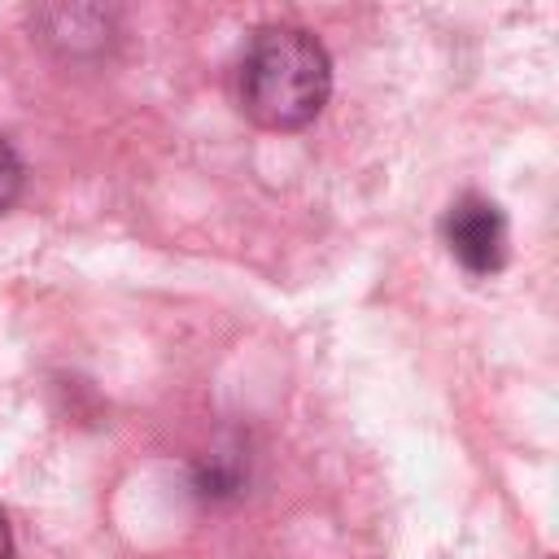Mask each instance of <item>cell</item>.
<instances>
[{
  "label": "cell",
  "instance_id": "7a4b0ae2",
  "mask_svg": "<svg viewBox=\"0 0 559 559\" xmlns=\"http://www.w3.org/2000/svg\"><path fill=\"white\" fill-rule=\"evenodd\" d=\"M445 245H450L454 262L467 275L502 271V262H507V218H502V210L480 192L459 197L445 214Z\"/></svg>",
  "mask_w": 559,
  "mask_h": 559
},
{
  "label": "cell",
  "instance_id": "6da1fadb",
  "mask_svg": "<svg viewBox=\"0 0 559 559\" xmlns=\"http://www.w3.org/2000/svg\"><path fill=\"white\" fill-rule=\"evenodd\" d=\"M332 92L328 48L301 26H266L240 57V109L266 131H301Z\"/></svg>",
  "mask_w": 559,
  "mask_h": 559
},
{
  "label": "cell",
  "instance_id": "5b68a950",
  "mask_svg": "<svg viewBox=\"0 0 559 559\" xmlns=\"http://www.w3.org/2000/svg\"><path fill=\"white\" fill-rule=\"evenodd\" d=\"M0 559H13V528L4 520V511H0Z\"/></svg>",
  "mask_w": 559,
  "mask_h": 559
},
{
  "label": "cell",
  "instance_id": "277c9868",
  "mask_svg": "<svg viewBox=\"0 0 559 559\" xmlns=\"http://www.w3.org/2000/svg\"><path fill=\"white\" fill-rule=\"evenodd\" d=\"M17 192H22V157H17L13 144L0 135V214L17 201Z\"/></svg>",
  "mask_w": 559,
  "mask_h": 559
},
{
  "label": "cell",
  "instance_id": "3957f363",
  "mask_svg": "<svg viewBox=\"0 0 559 559\" xmlns=\"http://www.w3.org/2000/svg\"><path fill=\"white\" fill-rule=\"evenodd\" d=\"M192 489L205 502H227L245 493V459L236 450H214L192 467Z\"/></svg>",
  "mask_w": 559,
  "mask_h": 559
}]
</instances>
